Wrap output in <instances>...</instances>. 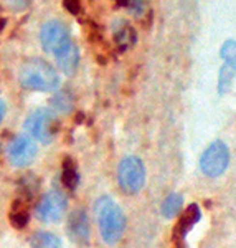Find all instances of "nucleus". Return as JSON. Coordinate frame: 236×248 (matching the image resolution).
<instances>
[{
  "mask_svg": "<svg viewBox=\"0 0 236 248\" xmlns=\"http://www.w3.org/2000/svg\"><path fill=\"white\" fill-rule=\"evenodd\" d=\"M20 83L30 91H55L59 86V77L46 60L31 58L27 60L20 68Z\"/></svg>",
  "mask_w": 236,
  "mask_h": 248,
  "instance_id": "f257e3e1",
  "label": "nucleus"
},
{
  "mask_svg": "<svg viewBox=\"0 0 236 248\" xmlns=\"http://www.w3.org/2000/svg\"><path fill=\"white\" fill-rule=\"evenodd\" d=\"M96 215H98L99 230L104 242L109 245L118 243L126 229V218L118 203L109 197H101L96 202Z\"/></svg>",
  "mask_w": 236,
  "mask_h": 248,
  "instance_id": "f03ea898",
  "label": "nucleus"
},
{
  "mask_svg": "<svg viewBox=\"0 0 236 248\" xmlns=\"http://www.w3.org/2000/svg\"><path fill=\"white\" fill-rule=\"evenodd\" d=\"M23 127H25V131L29 133L31 139H37V141L43 144H50L58 133L57 114L51 109L40 108V109L31 111L27 116Z\"/></svg>",
  "mask_w": 236,
  "mask_h": 248,
  "instance_id": "7ed1b4c3",
  "label": "nucleus"
},
{
  "mask_svg": "<svg viewBox=\"0 0 236 248\" xmlns=\"http://www.w3.org/2000/svg\"><path fill=\"white\" fill-rule=\"evenodd\" d=\"M40 43H42L43 50L46 53H51L58 57L68 50L73 43H71L70 29L61 22V20H50L40 30Z\"/></svg>",
  "mask_w": 236,
  "mask_h": 248,
  "instance_id": "20e7f679",
  "label": "nucleus"
},
{
  "mask_svg": "<svg viewBox=\"0 0 236 248\" xmlns=\"http://www.w3.org/2000/svg\"><path fill=\"white\" fill-rule=\"evenodd\" d=\"M119 187L129 195H134L141 192L146 182V167L142 161L135 155H127L119 164L118 170Z\"/></svg>",
  "mask_w": 236,
  "mask_h": 248,
  "instance_id": "39448f33",
  "label": "nucleus"
},
{
  "mask_svg": "<svg viewBox=\"0 0 236 248\" xmlns=\"http://www.w3.org/2000/svg\"><path fill=\"white\" fill-rule=\"evenodd\" d=\"M230 164V149L225 142L215 141L203 151L200 157V169L208 177H220Z\"/></svg>",
  "mask_w": 236,
  "mask_h": 248,
  "instance_id": "423d86ee",
  "label": "nucleus"
},
{
  "mask_svg": "<svg viewBox=\"0 0 236 248\" xmlns=\"http://www.w3.org/2000/svg\"><path fill=\"white\" fill-rule=\"evenodd\" d=\"M68 207V199L59 189L46 192L37 203L35 214L42 222H58L65 215Z\"/></svg>",
  "mask_w": 236,
  "mask_h": 248,
  "instance_id": "0eeeda50",
  "label": "nucleus"
},
{
  "mask_svg": "<svg viewBox=\"0 0 236 248\" xmlns=\"http://www.w3.org/2000/svg\"><path fill=\"white\" fill-rule=\"evenodd\" d=\"M37 144L29 136H17L12 139L7 147V157L12 166L15 167H27L37 157Z\"/></svg>",
  "mask_w": 236,
  "mask_h": 248,
  "instance_id": "6e6552de",
  "label": "nucleus"
},
{
  "mask_svg": "<svg viewBox=\"0 0 236 248\" xmlns=\"http://www.w3.org/2000/svg\"><path fill=\"white\" fill-rule=\"evenodd\" d=\"M66 232L74 243H79V245H85V243H88L91 229H89V220H88V215L85 214V212L76 210L70 215V218H68V225H66Z\"/></svg>",
  "mask_w": 236,
  "mask_h": 248,
  "instance_id": "1a4fd4ad",
  "label": "nucleus"
},
{
  "mask_svg": "<svg viewBox=\"0 0 236 248\" xmlns=\"http://www.w3.org/2000/svg\"><path fill=\"white\" fill-rule=\"evenodd\" d=\"M200 218H202V212H200V209L197 205H190L185 214L182 215V218H180V222L177 223V227H175V230H174V240H175L177 248H185L183 240H185L187 233L192 230V227H193L197 222H200Z\"/></svg>",
  "mask_w": 236,
  "mask_h": 248,
  "instance_id": "9d476101",
  "label": "nucleus"
},
{
  "mask_svg": "<svg viewBox=\"0 0 236 248\" xmlns=\"http://www.w3.org/2000/svg\"><path fill=\"white\" fill-rule=\"evenodd\" d=\"M113 35H114V42L121 50H129L131 46L135 45L137 37H135V30L133 29L129 22L126 20H118L113 27Z\"/></svg>",
  "mask_w": 236,
  "mask_h": 248,
  "instance_id": "9b49d317",
  "label": "nucleus"
},
{
  "mask_svg": "<svg viewBox=\"0 0 236 248\" xmlns=\"http://www.w3.org/2000/svg\"><path fill=\"white\" fill-rule=\"evenodd\" d=\"M55 58H57V63L63 73L73 75L79 63V51L74 45H71L68 50H65L63 53H59L58 57H55Z\"/></svg>",
  "mask_w": 236,
  "mask_h": 248,
  "instance_id": "f8f14e48",
  "label": "nucleus"
},
{
  "mask_svg": "<svg viewBox=\"0 0 236 248\" xmlns=\"http://www.w3.org/2000/svg\"><path fill=\"white\" fill-rule=\"evenodd\" d=\"M61 181L65 184V187L68 190H74L79 184V172L78 167L73 159L66 157L65 162H63V172H61Z\"/></svg>",
  "mask_w": 236,
  "mask_h": 248,
  "instance_id": "ddd939ff",
  "label": "nucleus"
},
{
  "mask_svg": "<svg viewBox=\"0 0 236 248\" xmlns=\"http://www.w3.org/2000/svg\"><path fill=\"white\" fill-rule=\"evenodd\" d=\"M31 248H61V240L50 232H37L31 237Z\"/></svg>",
  "mask_w": 236,
  "mask_h": 248,
  "instance_id": "4468645a",
  "label": "nucleus"
},
{
  "mask_svg": "<svg viewBox=\"0 0 236 248\" xmlns=\"http://www.w3.org/2000/svg\"><path fill=\"white\" fill-rule=\"evenodd\" d=\"M235 75H236V66L235 65H225L221 66V70H220V77H218V91L220 94H225L228 90H230L231 83H233L235 79Z\"/></svg>",
  "mask_w": 236,
  "mask_h": 248,
  "instance_id": "2eb2a0df",
  "label": "nucleus"
},
{
  "mask_svg": "<svg viewBox=\"0 0 236 248\" xmlns=\"http://www.w3.org/2000/svg\"><path fill=\"white\" fill-rule=\"evenodd\" d=\"M182 203H183L182 195H180V194H170L169 197L163 201V203H162L163 217L174 218L175 215H177L178 212H180V209H182Z\"/></svg>",
  "mask_w": 236,
  "mask_h": 248,
  "instance_id": "dca6fc26",
  "label": "nucleus"
},
{
  "mask_svg": "<svg viewBox=\"0 0 236 248\" xmlns=\"http://www.w3.org/2000/svg\"><path fill=\"white\" fill-rule=\"evenodd\" d=\"M51 103H53V106L57 108L58 111L68 113V111H71V108H73V94H71L68 90L58 91V93L53 96Z\"/></svg>",
  "mask_w": 236,
  "mask_h": 248,
  "instance_id": "f3484780",
  "label": "nucleus"
},
{
  "mask_svg": "<svg viewBox=\"0 0 236 248\" xmlns=\"http://www.w3.org/2000/svg\"><path fill=\"white\" fill-rule=\"evenodd\" d=\"M10 220H12V225L17 227V229H23L29 222V214L23 207H20L18 203H14L10 212Z\"/></svg>",
  "mask_w": 236,
  "mask_h": 248,
  "instance_id": "a211bd4d",
  "label": "nucleus"
},
{
  "mask_svg": "<svg viewBox=\"0 0 236 248\" xmlns=\"http://www.w3.org/2000/svg\"><path fill=\"white\" fill-rule=\"evenodd\" d=\"M220 57L223 58V62L228 63V65H235L236 66V42L235 40H226L221 45V50H220Z\"/></svg>",
  "mask_w": 236,
  "mask_h": 248,
  "instance_id": "6ab92c4d",
  "label": "nucleus"
},
{
  "mask_svg": "<svg viewBox=\"0 0 236 248\" xmlns=\"http://www.w3.org/2000/svg\"><path fill=\"white\" fill-rule=\"evenodd\" d=\"M63 5H65V9L73 15H76L79 10H81V3H79V0H63Z\"/></svg>",
  "mask_w": 236,
  "mask_h": 248,
  "instance_id": "aec40b11",
  "label": "nucleus"
},
{
  "mask_svg": "<svg viewBox=\"0 0 236 248\" xmlns=\"http://www.w3.org/2000/svg\"><path fill=\"white\" fill-rule=\"evenodd\" d=\"M7 2L10 3L12 9H15V10H22V9H25V7H27V3H29V0H7Z\"/></svg>",
  "mask_w": 236,
  "mask_h": 248,
  "instance_id": "412c9836",
  "label": "nucleus"
},
{
  "mask_svg": "<svg viewBox=\"0 0 236 248\" xmlns=\"http://www.w3.org/2000/svg\"><path fill=\"white\" fill-rule=\"evenodd\" d=\"M5 113H7V106H5V101L0 98V124H2L3 118H5Z\"/></svg>",
  "mask_w": 236,
  "mask_h": 248,
  "instance_id": "4be33fe9",
  "label": "nucleus"
},
{
  "mask_svg": "<svg viewBox=\"0 0 236 248\" xmlns=\"http://www.w3.org/2000/svg\"><path fill=\"white\" fill-rule=\"evenodd\" d=\"M5 23H7V20H5V18H2V17H0V31H2V30H3V27H5Z\"/></svg>",
  "mask_w": 236,
  "mask_h": 248,
  "instance_id": "5701e85b",
  "label": "nucleus"
},
{
  "mask_svg": "<svg viewBox=\"0 0 236 248\" xmlns=\"http://www.w3.org/2000/svg\"><path fill=\"white\" fill-rule=\"evenodd\" d=\"M116 2H118L119 5H124V7H127V3H129V0H116Z\"/></svg>",
  "mask_w": 236,
  "mask_h": 248,
  "instance_id": "b1692460",
  "label": "nucleus"
}]
</instances>
